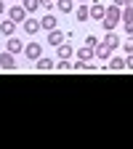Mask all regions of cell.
Segmentation results:
<instances>
[{"instance_id": "obj_1", "label": "cell", "mask_w": 133, "mask_h": 149, "mask_svg": "<svg viewBox=\"0 0 133 149\" xmlns=\"http://www.w3.org/2000/svg\"><path fill=\"white\" fill-rule=\"evenodd\" d=\"M120 19H123V11H120V6H115V3H112L109 8H107V16H104V29L107 32H112V29H115L117 27V22H120Z\"/></svg>"}, {"instance_id": "obj_2", "label": "cell", "mask_w": 133, "mask_h": 149, "mask_svg": "<svg viewBox=\"0 0 133 149\" xmlns=\"http://www.w3.org/2000/svg\"><path fill=\"white\" fill-rule=\"evenodd\" d=\"M107 69L109 72H123V69H128V61L120 59V56H109V67Z\"/></svg>"}, {"instance_id": "obj_3", "label": "cell", "mask_w": 133, "mask_h": 149, "mask_svg": "<svg viewBox=\"0 0 133 149\" xmlns=\"http://www.w3.org/2000/svg\"><path fill=\"white\" fill-rule=\"evenodd\" d=\"M0 69H8V72L16 69V61H13V53L11 51H6L3 56H0Z\"/></svg>"}, {"instance_id": "obj_4", "label": "cell", "mask_w": 133, "mask_h": 149, "mask_svg": "<svg viewBox=\"0 0 133 149\" xmlns=\"http://www.w3.org/2000/svg\"><path fill=\"white\" fill-rule=\"evenodd\" d=\"M24 53H27V59L29 61H37V59H40V45H37V43H29V45H24Z\"/></svg>"}, {"instance_id": "obj_5", "label": "cell", "mask_w": 133, "mask_h": 149, "mask_svg": "<svg viewBox=\"0 0 133 149\" xmlns=\"http://www.w3.org/2000/svg\"><path fill=\"white\" fill-rule=\"evenodd\" d=\"M64 37H67L64 32L51 29V32H48V45H51V48H53V45H61V43H64Z\"/></svg>"}, {"instance_id": "obj_6", "label": "cell", "mask_w": 133, "mask_h": 149, "mask_svg": "<svg viewBox=\"0 0 133 149\" xmlns=\"http://www.w3.org/2000/svg\"><path fill=\"white\" fill-rule=\"evenodd\" d=\"M27 8L24 6H16V8H11V13H8V19H13V22H24V19H27Z\"/></svg>"}, {"instance_id": "obj_7", "label": "cell", "mask_w": 133, "mask_h": 149, "mask_svg": "<svg viewBox=\"0 0 133 149\" xmlns=\"http://www.w3.org/2000/svg\"><path fill=\"white\" fill-rule=\"evenodd\" d=\"M93 51H96V59H109V56H112V48L101 40V43H96V48H93Z\"/></svg>"}, {"instance_id": "obj_8", "label": "cell", "mask_w": 133, "mask_h": 149, "mask_svg": "<svg viewBox=\"0 0 133 149\" xmlns=\"http://www.w3.org/2000/svg\"><path fill=\"white\" fill-rule=\"evenodd\" d=\"M40 24H43V29H48V32H51V29H56L59 19H56L53 13H48V16H43V19H40Z\"/></svg>"}, {"instance_id": "obj_9", "label": "cell", "mask_w": 133, "mask_h": 149, "mask_svg": "<svg viewBox=\"0 0 133 149\" xmlns=\"http://www.w3.org/2000/svg\"><path fill=\"white\" fill-rule=\"evenodd\" d=\"M104 16H107V8L104 6H91V19H96V22H104Z\"/></svg>"}, {"instance_id": "obj_10", "label": "cell", "mask_w": 133, "mask_h": 149, "mask_svg": "<svg viewBox=\"0 0 133 149\" xmlns=\"http://www.w3.org/2000/svg\"><path fill=\"white\" fill-rule=\"evenodd\" d=\"M35 67L40 69V72H51V69H56L53 59H43V56H40V59H37V64H35Z\"/></svg>"}, {"instance_id": "obj_11", "label": "cell", "mask_w": 133, "mask_h": 149, "mask_svg": "<svg viewBox=\"0 0 133 149\" xmlns=\"http://www.w3.org/2000/svg\"><path fill=\"white\" fill-rule=\"evenodd\" d=\"M93 56H96V51H93L91 45H85V48H80V51H77V59H80V61H91Z\"/></svg>"}, {"instance_id": "obj_12", "label": "cell", "mask_w": 133, "mask_h": 149, "mask_svg": "<svg viewBox=\"0 0 133 149\" xmlns=\"http://www.w3.org/2000/svg\"><path fill=\"white\" fill-rule=\"evenodd\" d=\"M24 29H27L29 35H37V32L43 29V24H40V22H35V19H27V22H24Z\"/></svg>"}, {"instance_id": "obj_13", "label": "cell", "mask_w": 133, "mask_h": 149, "mask_svg": "<svg viewBox=\"0 0 133 149\" xmlns=\"http://www.w3.org/2000/svg\"><path fill=\"white\" fill-rule=\"evenodd\" d=\"M72 45L69 43H61V45H56V53H59V59H69V56H72Z\"/></svg>"}, {"instance_id": "obj_14", "label": "cell", "mask_w": 133, "mask_h": 149, "mask_svg": "<svg viewBox=\"0 0 133 149\" xmlns=\"http://www.w3.org/2000/svg\"><path fill=\"white\" fill-rule=\"evenodd\" d=\"M104 43H107V45H109L112 51H115V48L120 45V37L115 35V29H112V32H107V35H104Z\"/></svg>"}, {"instance_id": "obj_15", "label": "cell", "mask_w": 133, "mask_h": 149, "mask_svg": "<svg viewBox=\"0 0 133 149\" xmlns=\"http://www.w3.org/2000/svg\"><path fill=\"white\" fill-rule=\"evenodd\" d=\"M8 51L11 53H19V51H24V45H22V40H19V37H8Z\"/></svg>"}, {"instance_id": "obj_16", "label": "cell", "mask_w": 133, "mask_h": 149, "mask_svg": "<svg viewBox=\"0 0 133 149\" xmlns=\"http://www.w3.org/2000/svg\"><path fill=\"white\" fill-rule=\"evenodd\" d=\"M13 29H16V22H13V19H8V22L0 24V32H3L6 37H11V35H13Z\"/></svg>"}, {"instance_id": "obj_17", "label": "cell", "mask_w": 133, "mask_h": 149, "mask_svg": "<svg viewBox=\"0 0 133 149\" xmlns=\"http://www.w3.org/2000/svg\"><path fill=\"white\" fill-rule=\"evenodd\" d=\"M88 19H91V8L88 6H80L77 8V22H88Z\"/></svg>"}, {"instance_id": "obj_18", "label": "cell", "mask_w": 133, "mask_h": 149, "mask_svg": "<svg viewBox=\"0 0 133 149\" xmlns=\"http://www.w3.org/2000/svg\"><path fill=\"white\" fill-rule=\"evenodd\" d=\"M56 69H59V72H75V64L67 61V59H61L59 64H56Z\"/></svg>"}, {"instance_id": "obj_19", "label": "cell", "mask_w": 133, "mask_h": 149, "mask_svg": "<svg viewBox=\"0 0 133 149\" xmlns=\"http://www.w3.org/2000/svg\"><path fill=\"white\" fill-rule=\"evenodd\" d=\"M56 8H59L61 13H69L72 11V0H56Z\"/></svg>"}, {"instance_id": "obj_20", "label": "cell", "mask_w": 133, "mask_h": 149, "mask_svg": "<svg viewBox=\"0 0 133 149\" xmlns=\"http://www.w3.org/2000/svg\"><path fill=\"white\" fill-rule=\"evenodd\" d=\"M40 3H43V0H24V8H27L29 13H35L37 8H40Z\"/></svg>"}, {"instance_id": "obj_21", "label": "cell", "mask_w": 133, "mask_h": 149, "mask_svg": "<svg viewBox=\"0 0 133 149\" xmlns=\"http://www.w3.org/2000/svg\"><path fill=\"white\" fill-rule=\"evenodd\" d=\"M123 48H125V53H133V35L128 37V40L123 43Z\"/></svg>"}, {"instance_id": "obj_22", "label": "cell", "mask_w": 133, "mask_h": 149, "mask_svg": "<svg viewBox=\"0 0 133 149\" xmlns=\"http://www.w3.org/2000/svg\"><path fill=\"white\" fill-rule=\"evenodd\" d=\"M96 43H99V40H96V35H88V37H85V45H91V48H96Z\"/></svg>"}, {"instance_id": "obj_23", "label": "cell", "mask_w": 133, "mask_h": 149, "mask_svg": "<svg viewBox=\"0 0 133 149\" xmlns=\"http://www.w3.org/2000/svg\"><path fill=\"white\" fill-rule=\"evenodd\" d=\"M125 32H128V35H133V19H130V22H125Z\"/></svg>"}, {"instance_id": "obj_24", "label": "cell", "mask_w": 133, "mask_h": 149, "mask_svg": "<svg viewBox=\"0 0 133 149\" xmlns=\"http://www.w3.org/2000/svg\"><path fill=\"white\" fill-rule=\"evenodd\" d=\"M125 61H128V69H133V53H128V59H125Z\"/></svg>"}, {"instance_id": "obj_25", "label": "cell", "mask_w": 133, "mask_h": 149, "mask_svg": "<svg viewBox=\"0 0 133 149\" xmlns=\"http://www.w3.org/2000/svg\"><path fill=\"white\" fill-rule=\"evenodd\" d=\"M112 3H115V6H120V8H123V6L128 3V0H112Z\"/></svg>"}, {"instance_id": "obj_26", "label": "cell", "mask_w": 133, "mask_h": 149, "mask_svg": "<svg viewBox=\"0 0 133 149\" xmlns=\"http://www.w3.org/2000/svg\"><path fill=\"white\" fill-rule=\"evenodd\" d=\"M125 6H128V8H133V0H128V3H125Z\"/></svg>"}, {"instance_id": "obj_27", "label": "cell", "mask_w": 133, "mask_h": 149, "mask_svg": "<svg viewBox=\"0 0 133 149\" xmlns=\"http://www.w3.org/2000/svg\"><path fill=\"white\" fill-rule=\"evenodd\" d=\"M3 8H6V6H3V0H0V13H3Z\"/></svg>"}, {"instance_id": "obj_28", "label": "cell", "mask_w": 133, "mask_h": 149, "mask_svg": "<svg viewBox=\"0 0 133 149\" xmlns=\"http://www.w3.org/2000/svg\"><path fill=\"white\" fill-rule=\"evenodd\" d=\"M51 3H56V0H51Z\"/></svg>"}]
</instances>
